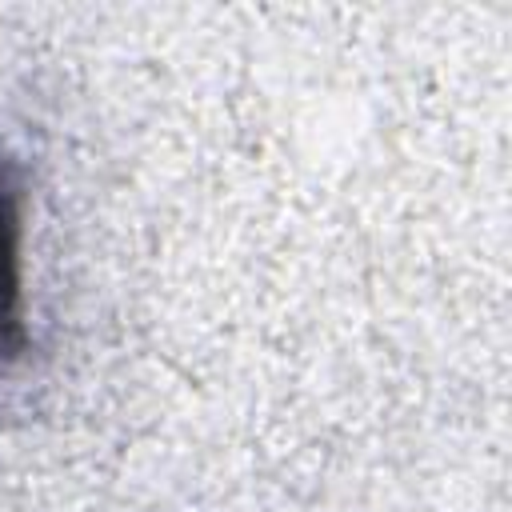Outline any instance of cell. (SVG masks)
Wrapping results in <instances>:
<instances>
[{"label": "cell", "mask_w": 512, "mask_h": 512, "mask_svg": "<svg viewBox=\"0 0 512 512\" xmlns=\"http://www.w3.org/2000/svg\"><path fill=\"white\" fill-rule=\"evenodd\" d=\"M24 296H20V180L0 160V372L24 352Z\"/></svg>", "instance_id": "obj_1"}]
</instances>
